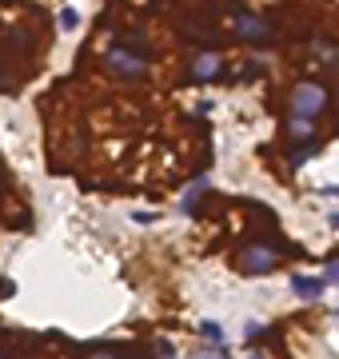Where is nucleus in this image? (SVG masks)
I'll return each mask as SVG.
<instances>
[{
  "label": "nucleus",
  "mask_w": 339,
  "mask_h": 359,
  "mask_svg": "<svg viewBox=\"0 0 339 359\" xmlns=\"http://www.w3.org/2000/svg\"><path fill=\"white\" fill-rule=\"evenodd\" d=\"M271 267H275V252H271V248L251 243L248 252H244V271H248V276H268Z\"/></svg>",
  "instance_id": "3"
},
{
  "label": "nucleus",
  "mask_w": 339,
  "mask_h": 359,
  "mask_svg": "<svg viewBox=\"0 0 339 359\" xmlns=\"http://www.w3.org/2000/svg\"><path fill=\"white\" fill-rule=\"evenodd\" d=\"M220 72H224V64H220L216 52H196V60H192V76H196V84H212Z\"/></svg>",
  "instance_id": "5"
},
{
  "label": "nucleus",
  "mask_w": 339,
  "mask_h": 359,
  "mask_svg": "<svg viewBox=\"0 0 339 359\" xmlns=\"http://www.w3.org/2000/svg\"><path fill=\"white\" fill-rule=\"evenodd\" d=\"M144 64H148V60H144V56H128L124 44H116L112 52H108V68L120 72V76H128V80H140V76H144Z\"/></svg>",
  "instance_id": "2"
},
{
  "label": "nucleus",
  "mask_w": 339,
  "mask_h": 359,
  "mask_svg": "<svg viewBox=\"0 0 339 359\" xmlns=\"http://www.w3.org/2000/svg\"><path fill=\"white\" fill-rule=\"evenodd\" d=\"M331 224H336V228H339V212H331Z\"/></svg>",
  "instance_id": "12"
},
{
  "label": "nucleus",
  "mask_w": 339,
  "mask_h": 359,
  "mask_svg": "<svg viewBox=\"0 0 339 359\" xmlns=\"http://www.w3.org/2000/svg\"><path fill=\"white\" fill-rule=\"evenodd\" d=\"M60 24H64L68 32H72V28H76V24H80V16H76V12H72V8H64V12H60Z\"/></svg>",
  "instance_id": "8"
},
{
  "label": "nucleus",
  "mask_w": 339,
  "mask_h": 359,
  "mask_svg": "<svg viewBox=\"0 0 339 359\" xmlns=\"http://www.w3.org/2000/svg\"><path fill=\"white\" fill-rule=\"evenodd\" d=\"M200 332H203V339H216V343L224 347V328H220V323H212V319H203V323H200Z\"/></svg>",
  "instance_id": "7"
},
{
  "label": "nucleus",
  "mask_w": 339,
  "mask_h": 359,
  "mask_svg": "<svg viewBox=\"0 0 339 359\" xmlns=\"http://www.w3.org/2000/svg\"><path fill=\"white\" fill-rule=\"evenodd\" d=\"M236 32L244 36V40H251V44H264V40H271V28L260 16H251V12H240L236 16Z\"/></svg>",
  "instance_id": "4"
},
{
  "label": "nucleus",
  "mask_w": 339,
  "mask_h": 359,
  "mask_svg": "<svg viewBox=\"0 0 339 359\" xmlns=\"http://www.w3.org/2000/svg\"><path fill=\"white\" fill-rule=\"evenodd\" d=\"M323 287H327V280H307V276H295V280H292V291H295V295H303V300L323 295Z\"/></svg>",
  "instance_id": "6"
},
{
  "label": "nucleus",
  "mask_w": 339,
  "mask_h": 359,
  "mask_svg": "<svg viewBox=\"0 0 339 359\" xmlns=\"http://www.w3.org/2000/svg\"><path fill=\"white\" fill-rule=\"evenodd\" d=\"M88 359H116V356H108V351H92Z\"/></svg>",
  "instance_id": "11"
},
{
  "label": "nucleus",
  "mask_w": 339,
  "mask_h": 359,
  "mask_svg": "<svg viewBox=\"0 0 339 359\" xmlns=\"http://www.w3.org/2000/svg\"><path fill=\"white\" fill-rule=\"evenodd\" d=\"M255 359H260V356H255Z\"/></svg>",
  "instance_id": "13"
},
{
  "label": "nucleus",
  "mask_w": 339,
  "mask_h": 359,
  "mask_svg": "<svg viewBox=\"0 0 339 359\" xmlns=\"http://www.w3.org/2000/svg\"><path fill=\"white\" fill-rule=\"evenodd\" d=\"M192 359H227V356H212V351H200V356H192Z\"/></svg>",
  "instance_id": "10"
},
{
  "label": "nucleus",
  "mask_w": 339,
  "mask_h": 359,
  "mask_svg": "<svg viewBox=\"0 0 339 359\" xmlns=\"http://www.w3.org/2000/svg\"><path fill=\"white\" fill-rule=\"evenodd\" d=\"M327 284H339V263H331V267H327Z\"/></svg>",
  "instance_id": "9"
},
{
  "label": "nucleus",
  "mask_w": 339,
  "mask_h": 359,
  "mask_svg": "<svg viewBox=\"0 0 339 359\" xmlns=\"http://www.w3.org/2000/svg\"><path fill=\"white\" fill-rule=\"evenodd\" d=\"M323 104H327V96H323L319 84H299L292 96V128H303L312 116H319Z\"/></svg>",
  "instance_id": "1"
}]
</instances>
